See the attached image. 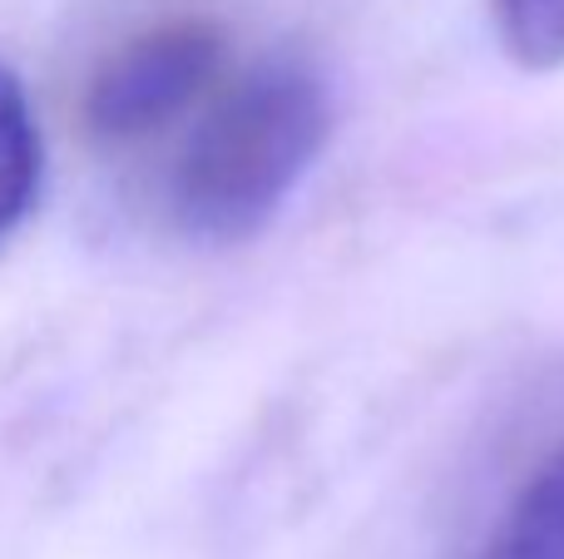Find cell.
<instances>
[{"instance_id":"3","label":"cell","mask_w":564,"mask_h":559,"mask_svg":"<svg viewBox=\"0 0 564 559\" xmlns=\"http://www.w3.org/2000/svg\"><path fill=\"white\" fill-rule=\"evenodd\" d=\"M486 559H564V441L516 491L506 505Z\"/></svg>"},{"instance_id":"4","label":"cell","mask_w":564,"mask_h":559,"mask_svg":"<svg viewBox=\"0 0 564 559\" xmlns=\"http://www.w3.org/2000/svg\"><path fill=\"white\" fill-rule=\"evenodd\" d=\"M40 168H45V149H40V124L20 75L0 65V243L25 223L40 194Z\"/></svg>"},{"instance_id":"1","label":"cell","mask_w":564,"mask_h":559,"mask_svg":"<svg viewBox=\"0 0 564 559\" xmlns=\"http://www.w3.org/2000/svg\"><path fill=\"white\" fill-rule=\"evenodd\" d=\"M332 134L327 85L302 59H263L194 129L174 218L198 243H248L278 218Z\"/></svg>"},{"instance_id":"2","label":"cell","mask_w":564,"mask_h":559,"mask_svg":"<svg viewBox=\"0 0 564 559\" xmlns=\"http://www.w3.org/2000/svg\"><path fill=\"white\" fill-rule=\"evenodd\" d=\"M224 69V30L214 20H169L105 59L85 95V124L105 144L159 134L214 89Z\"/></svg>"},{"instance_id":"5","label":"cell","mask_w":564,"mask_h":559,"mask_svg":"<svg viewBox=\"0 0 564 559\" xmlns=\"http://www.w3.org/2000/svg\"><path fill=\"white\" fill-rule=\"evenodd\" d=\"M496 30L520 69L564 65V0H496Z\"/></svg>"}]
</instances>
